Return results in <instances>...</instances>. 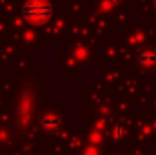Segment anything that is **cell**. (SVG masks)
<instances>
[]
</instances>
